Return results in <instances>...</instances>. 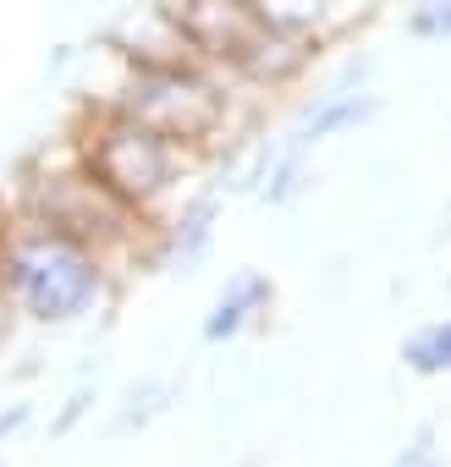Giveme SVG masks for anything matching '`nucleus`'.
Instances as JSON below:
<instances>
[{
	"instance_id": "nucleus-1",
	"label": "nucleus",
	"mask_w": 451,
	"mask_h": 467,
	"mask_svg": "<svg viewBox=\"0 0 451 467\" xmlns=\"http://www.w3.org/2000/svg\"><path fill=\"white\" fill-rule=\"evenodd\" d=\"M116 265L89 243L12 209L0 214V286L6 303L34 325H78L110 303Z\"/></svg>"
},
{
	"instance_id": "nucleus-2",
	"label": "nucleus",
	"mask_w": 451,
	"mask_h": 467,
	"mask_svg": "<svg viewBox=\"0 0 451 467\" xmlns=\"http://www.w3.org/2000/svg\"><path fill=\"white\" fill-rule=\"evenodd\" d=\"M171 12L193 45V56L226 78L232 88H287L309 72L314 50L309 39H292V34H276L248 0H171Z\"/></svg>"
},
{
	"instance_id": "nucleus-3",
	"label": "nucleus",
	"mask_w": 451,
	"mask_h": 467,
	"mask_svg": "<svg viewBox=\"0 0 451 467\" xmlns=\"http://www.w3.org/2000/svg\"><path fill=\"white\" fill-rule=\"evenodd\" d=\"M100 110H116L127 121H143L198 154H209L237 121V94L226 78H215L204 61H165V67H132L121 61L116 83L105 88Z\"/></svg>"
},
{
	"instance_id": "nucleus-4",
	"label": "nucleus",
	"mask_w": 451,
	"mask_h": 467,
	"mask_svg": "<svg viewBox=\"0 0 451 467\" xmlns=\"http://www.w3.org/2000/svg\"><path fill=\"white\" fill-rule=\"evenodd\" d=\"M72 149H78V160L127 203V209H138L143 220H165V203L182 192V182L198 171V149H187V143H176V138H165V132H154V127H143V121H127V116H116V110H100L94 105V116L78 127V138H72Z\"/></svg>"
},
{
	"instance_id": "nucleus-5",
	"label": "nucleus",
	"mask_w": 451,
	"mask_h": 467,
	"mask_svg": "<svg viewBox=\"0 0 451 467\" xmlns=\"http://www.w3.org/2000/svg\"><path fill=\"white\" fill-rule=\"evenodd\" d=\"M17 209L67 231V237L89 243L94 254H105L110 265L132 259L138 248L154 254V220H143L138 209H127L83 160L78 149H67L61 160H39L28 176H23V192H17Z\"/></svg>"
},
{
	"instance_id": "nucleus-6",
	"label": "nucleus",
	"mask_w": 451,
	"mask_h": 467,
	"mask_svg": "<svg viewBox=\"0 0 451 467\" xmlns=\"http://www.w3.org/2000/svg\"><path fill=\"white\" fill-rule=\"evenodd\" d=\"M110 50H116V61H132V67L198 61L171 6H138V12H127V17L116 23V34H110Z\"/></svg>"
},
{
	"instance_id": "nucleus-7",
	"label": "nucleus",
	"mask_w": 451,
	"mask_h": 467,
	"mask_svg": "<svg viewBox=\"0 0 451 467\" xmlns=\"http://www.w3.org/2000/svg\"><path fill=\"white\" fill-rule=\"evenodd\" d=\"M215 214H220L215 198H193V203L171 209V214L154 225V259H160L165 270H193V265L209 254V243H215Z\"/></svg>"
},
{
	"instance_id": "nucleus-8",
	"label": "nucleus",
	"mask_w": 451,
	"mask_h": 467,
	"mask_svg": "<svg viewBox=\"0 0 451 467\" xmlns=\"http://www.w3.org/2000/svg\"><path fill=\"white\" fill-rule=\"evenodd\" d=\"M265 308H270V275H259V270H237L232 281H226V292L209 303V314H204L198 336H204L209 347L237 341V336L265 314Z\"/></svg>"
},
{
	"instance_id": "nucleus-9",
	"label": "nucleus",
	"mask_w": 451,
	"mask_h": 467,
	"mask_svg": "<svg viewBox=\"0 0 451 467\" xmlns=\"http://www.w3.org/2000/svg\"><path fill=\"white\" fill-rule=\"evenodd\" d=\"M248 6L276 34H292V39H309V45H325L352 17V0H248Z\"/></svg>"
},
{
	"instance_id": "nucleus-10",
	"label": "nucleus",
	"mask_w": 451,
	"mask_h": 467,
	"mask_svg": "<svg viewBox=\"0 0 451 467\" xmlns=\"http://www.w3.org/2000/svg\"><path fill=\"white\" fill-rule=\"evenodd\" d=\"M402 368L424 374V379H440L451 374V314L446 319H429L424 330H413L402 341Z\"/></svg>"
},
{
	"instance_id": "nucleus-11",
	"label": "nucleus",
	"mask_w": 451,
	"mask_h": 467,
	"mask_svg": "<svg viewBox=\"0 0 451 467\" xmlns=\"http://www.w3.org/2000/svg\"><path fill=\"white\" fill-rule=\"evenodd\" d=\"M171 396H176V385H171V379H143V385H132V390H127V407L116 412V429H121V434H132V429L154 423V418L171 407Z\"/></svg>"
},
{
	"instance_id": "nucleus-12",
	"label": "nucleus",
	"mask_w": 451,
	"mask_h": 467,
	"mask_svg": "<svg viewBox=\"0 0 451 467\" xmlns=\"http://www.w3.org/2000/svg\"><path fill=\"white\" fill-rule=\"evenodd\" d=\"M407 28L418 39H451V0H424V6H413Z\"/></svg>"
},
{
	"instance_id": "nucleus-13",
	"label": "nucleus",
	"mask_w": 451,
	"mask_h": 467,
	"mask_svg": "<svg viewBox=\"0 0 451 467\" xmlns=\"http://www.w3.org/2000/svg\"><path fill=\"white\" fill-rule=\"evenodd\" d=\"M391 467H440V445H435V429H418L402 451H396V462Z\"/></svg>"
},
{
	"instance_id": "nucleus-14",
	"label": "nucleus",
	"mask_w": 451,
	"mask_h": 467,
	"mask_svg": "<svg viewBox=\"0 0 451 467\" xmlns=\"http://www.w3.org/2000/svg\"><path fill=\"white\" fill-rule=\"evenodd\" d=\"M94 396H100V390H94V385H78V390H72V396H67V407H61V418H56V423H50V434H56V440H67V434H72V429H78V418H83V412H89V407H94Z\"/></svg>"
},
{
	"instance_id": "nucleus-15",
	"label": "nucleus",
	"mask_w": 451,
	"mask_h": 467,
	"mask_svg": "<svg viewBox=\"0 0 451 467\" xmlns=\"http://www.w3.org/2000/svg\"><path fill=\"white\" fill-rule=\"evenodd\" d=\"M28 418H34V407H28V401H12V407H0V445H6L17 429H28Z\"/></svg>"
},
{
	"instance_id": "nucleus-16",
	"label": "nucleus",
	"mask_w": 451,
	"mask_h": 467,
	"mask_svg": "<svg viewBox=\"0 0 451 467\" xmlns=\"http://www.w3.org/2000/svg\"><path fill=\"white\" fill-rule=\"evenodd\" d=\"M6 314H17V308L6 303V286H0V330H6Z\"/></svg>"
}]
</instances>
